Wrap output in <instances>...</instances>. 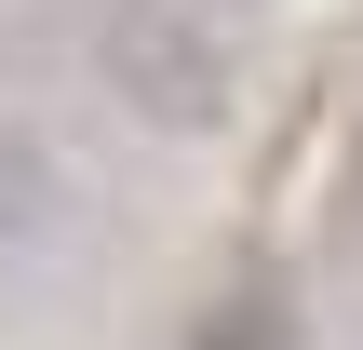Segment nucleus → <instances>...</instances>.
I'll list each match as a JSON object with an SVG mask.
<instances>
[{
  "label": "nucleus",
  "mask_w": 363,
  "mask_h": 350,
  "mask_svg": "<svg viewBox=\"0 0 363 350\" xmlns=\"http://www.w3.org/2000/svg\"><path fill=\"white\" fill-rule=\"evenodd\" d=\"M189 350H296V310H283V283H242V297H216Z\"/></svg>",
  "instance_id": "f03ea898"
},
{
  "label": "nucleus",
  "mask_w": 363,
  "mask_h": 350,
  "mask_svg": "<svg viewBox=\"0 0 363 350\" xmlns=\"http://www.w3.org/2000/svg\"><path fill=\"white\" fill-rule=\"evenodd\" d=\"M216 13H242V0H216Z\"/></svg>",
  "instance_id": "7ed1b4c3"
},
{
  "label": "nucleus",
  "mask_w": 363,
  "mask_h": 350,
  "mask_svg": "<svg viewBox=\"0 0 363 350\" xmlns=\"http://www.w3.org/2000/svg\"><path fill=\"white\" fill-rule=\"evenodd\" d=\"M94 67L135 121L162 135H216L229 121V40L216 0H94Z\"/></svg>",
  "instance_id": "f257e3e1"
}]
</instances>
